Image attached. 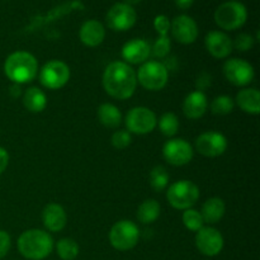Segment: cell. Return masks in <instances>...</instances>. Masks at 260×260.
<instances>
[{"mask_svg": "<svg viewBox=\"0 0 260 260\" xmlns=\"http://www.w3.org/2000/svg\"><path fill=\"white\" fill-rule=\"evenodd\" d=\"M200 198V188L190 180H179L173 183L167 192V200L177 210H188Z\"/></svg>", "mask_w": 260, "mask_h": 260, "instance_id": "5b68a950", "label": "cell"}, {"mask_svg": "<svg viewBox=\"0 0 260 260\" xmlns=\"http://www.w3.org/2000/svg\"><path fill=\"white\" fill-rule=\"evenodd\" d=\"M69 79H70V69L60 60L48 61L40 71L41 84L50 90L61 89L68 84Z\"/></svg>", "mask_w": 260, "mask_h": 260, "instance_id": "ba28073f", "label": "cell"}, {"mask_svg": "<svg viewBox=\"0 0 260 260\" xmlns=\"http://www.w3.org/2000/svg\"><path fill=\"white\" fill-rule=\"evenodd\" d=\"M103 86L112 98L119 101L131 98L137 86L136 73L128 63L113 61L104 70Z\"/></svg>", "mask_w": 260, "mask_h": 260, "instance_id": "6da1fadb", "label": "cell"}, {"mask_svg": "<svg viewBox=\"0 0 260 260\" xmlns=\"http://www.w3.org/2000/svg\"><path fill=\"white\" fill-rule=\"evenodd\" d=\"M10 245H12V241H10L9 234L4 230H0V259L7 255Z\"/></svg>", "mask_w": 260, "mask_h": 260, "instance_id": "e575fe53", "label": "cell"}, {"mask_svg": "<svg viewBox=\"0 0 260 260\" xmlns=\"http://www.w3.org/2000/svg\"><path fill=\"white\" fill-rule=\"evenodd\" d=\"M248 19L246 8L239 2H226L215 12V22L225 30L239 29Z\"/></svg>", "mask_w": 260, "mask_h": 260, "instance_id": "277c9868", "label": "cell"}, {"mask_svg": "<svg viewBox=\"0 0 260 260\" xmlns=\"http://www.w3.org/2000/svg\"><path fill=\"white\" fill-rule=\"evenodd\" d=\"M234 107H235V102L229 95L216 96L211 102V112L216 116H226L231 113L234 111Z\"/></svg>", "mask_w": 260, "mask_h": 260, "instance_id": "83f0119b", "label": "cell"}, {"mask_svg": "<svg viewBox=\"0 0 260 260\" xmlns=\"http://www.w3.org/2000/svg\"><path fill=\"white\" fill-rule=\"evenodd\" d=\"M79 37H80L81 42L88 47H96L104 41L106 29L98 20H86L79 30Z\"/></svg>", "mask_w": 260, "mask_h": 260, "instance_id": "ffe728a7", "label": "cell"}, {"mask_svg": "<svg viewBox=\"0 0 260 260\" xmlns=\"http://www.w3.org/2000/svg\"><path fill=\"white\" fill-rule=\"evenodd\" d=\"M137 20L136 10L134 7L124 3H117L108 10L106 22L112 30L124 32L135 25Z\"/></svg>", "mask_w": 260, "mask_h": 260, "instance_id": "30bf717a", "label": "cell"}, {"mask_svg": "<svg viewBox=\"0 0 260 260\" xmlns=\"http://www.w3.org/2000/svg\"><path fill=\"white\" fill-rule=\"evenodd\" d=\"M228 149V140L222 134L216 131L203 132L196 140V150L207 157H217Z\"/></svg>", "mask_w": 260, "mask_h": 260, "instance_id": "7c38bea8", "label": "cell"}, {"mask_svg": "<svg viewBox=\"0 0 260 260\" xmlns=\"http://www.w3.org/2000/svg\"><path fill=\"white\" fill-rule=\"evenodd\" d=\"M23 106L32 113H40L47 106L46 94L36 86L27 89L23 96Z\"/></svg>", "mask_w": 260, "mask_h": 260, "instance_id": "603a6c76", "label": "cell"}, {"mask_svg": "<svg viewBox=\"0 0 260 260\" xmlns=\"http://www.w3.org/2000/svg\"><path fill=\"white\" fill-rule=\"evenodd\" d=\"M223 75L234 85L245 86L253 81L255 71L248 61L241 58H230L223 63Z\"/></svg>", "mask_w": 260, "mask_h": 260, "instance_id": "8fae6325", "label": "cell"}, {"mask_svg": "<svg viewBox=\"0 0 260 260\" xmlns=\"http://www.w3.org/2000/svg\"><path fill=\"white\" fill-rule=\"evenodd\" d=\"M42 221L45 228L51 233H58L66 226V217L65 210L57 203H50L43 208L42 212Z\"/></svg>", "mask_w": 260, "mask_h": 260, "instance_id": "d6986e66", "label": "cell"}, {"mask_svg": "<svg viewBox=\"0 0 260 260\" xmlns=\"http://www.w3.org/2000/svg\"><path fill=\"white\" fill-rule=\"evenodd\" d=\"M160 205L155 200H146L139 206L137 210V220L141 223H152L159 218L160 216Z\"/></svg>", "mask_w": 260, "mask_h": 260, "instance_id": "d4e9b609", "label": "cell"}, {"mask_svg": "<svg viewBox=\"0 0 260 260\" xmlns=\"http://www.w3.org/2000/svg\"><path fill=\"white\" fill-rule=\"evenodd\" d=\"M205 45L210 55L215 58H226L233 52V41L226 33L211 30L205 38Z\"/></svg>", "mask_w": 260, "mask_h": 260, "instance_id": "2e32d148", "label": "cell"}, {"mask_svg": "<svg viewBox=\"0 0 260 260\" xmlns=\"http://www.w3.org/2000/svg\"><path fill=\"white\" fill-rule=\"evenodd\" d=\"M174 3L179 9L185 10V9H189V8L192 7L194 0H174Z\"/></svg>", "mask_w": 260, "mask_h": 260, "instance_id": "8d00e7d4", "label": "cell"}, {"mask_svg": "<svg viewBox=\"0 0 260 260\" xmlns=\"http://www.w3.org/2000/svg\"><path fill=\"white\" fill-rule=\"evenodd\" d=\"M53 249V240L50 234L43 230H27L18 239V250L29 260H43Z\"/></svg>", "mask_w": 260, "mask_h": 260, "instance_id": "3957f363", "label": "cell"}, {"mask_svg": "<svg viewBox=\"0 0 260 260\" xmlns=\"http://www.w3.org/2000/svg\"><path fill=\"white\" fill-rule=\"evenodd\" d=\"M37 58L25 51H17L8 56L4 63V73L14 84L30 83L37 76Z\"/></svg>", "mask_w": 260, "mask_h": 260, "instance_id": "7a4b0ae2", "label": "cell"}, {"mask_svg": "<svg viewBox=\"0 0 260 260\" xmlns=\"http://www.w3.org/2000/svg\"><path fill=\"white\" fill-rule=\"evenodd\" d=\"M196 246L206 256H216L223 248V236L215 228H202L196 235Z\"/></svg>", "mask_w": 260, "mask_h": 260, "instance_id": "5bb4252c", "label": "cell"}, {"mask_svg": "<svg viewBox=\"0 0 260 260\" xmlns=\"http://www.w3.org/2000/svg\"><path fill=\"white\" fill-rule=\"evenodd\" d=\"M58 256L62 260H74L79 255V245L74 239L65 238L58 240L56 246Z\"/></svg>", "mask_w": 260, "mask_h": 260, "instance_id": "4316f807", "label": "cell"}, {"mask_svg": "<svg viewBox=\"0 0 260 260\" xmlns=\"http://www.w3.org/2000/svg\"><path fill=\"white\" fill-rule=\"evenodd\" d=\"M141 0H124V4H128V5H135V4H139Z\"/></svg>", "mask_w": 260, "mask_h": 260, "instance_id": "f35d334b", "label": "cell"}, {"mask_svg": "<svg viewBox=\"0 0 260 260\" xmlns=\"http://www.w3.org/2000/svg\"><path fill=\"white\" fill-rule=\"evenodd\" d=\"M150 55H151L150 45L145 40H140V38L128 41L122 47V57L128 63H134V65L146 62Z\"/></svg>", "mask_w": 260, "mask_h": 260, "instance_id": "e0dca14e", "label": "cell"}, {"mask_svg": "<svg viewBox=\"0 0 260 260\" xmlns=\"http://www.w3.org/2000/svg\"><path fill=\"white\" fill-rule=\"evenodd\" d=\"M159 128L161 134L167 137H173L179 129V119L172 112H167L159 121Z\"/></svg>", "mask_w": 260, "mask_h": 260, "instance_id": "f1b7e54d", "label": "cell"}, {"mask_svg": "<svg viewBox=\"0 0 260 260\" xmlns=\"http://www.w3.org/2000/svg\"><path fill=\"white\" fill-rule=\"evenodd\" d=\"M132 141L131 134L128 131H124V129H119V131L114 132L113 136H112L111 142L113 145L114 149L123 150L126 149L127 146H129Z\"/></svg>", "mask_w": 260, "mask_h": 260, "instance_id": "1f68e13d", "label": "cell"}, {"mask_svg": "<svg viewBox=\"0 0 260 260\" xmlns=\"http://www.w3.org/2000/svg\"><path fill=\"white\" fill-rule=\"evenodd\" d=\"M208 107L207 96L202 90H196L188 94L183 102V112L189 119H198L206 113Z\"/></svg>", "mask_w": 260, "mask_h": 260, "instance_id": "ac0fdd59", "label": "cell"}, {"mask_svg": "<svg viewBox=\"0 0 260 260\" xmlns=\"http://www.w3.org/2000/svg\"><path fill=\"white\" fill-rule=\"evenodd\" d=\"M137 81L144 86L145 89L151 91L161 90L168 83L169 73L167 66L162 65L157 61H147L142 63L136 74Z\"/></svg>", "mask_w": 260, "mask_h": 260, "instance_id": "52a82bcc", "label": "cell"}, {"mask_svg": "<svg viewBox=\"0 0 260 260\" xmlns=\"http://www.w3.org/2000/svg\"><path fill=\"white\" fill-rule=\"evenodd\" d=\"M154 27L160 36H167L170 29V22L165 15H157L154 20Z\"/></svg>", "mask_w": 260, "mask_h": 260, "instance_id": "836d02e7", "label": "cell"}, {"mask_svg": "<svg viewBox=\"0 0 260 260\" xmlns=\"http://www.w3.org/2000/svg\"><path fill=\"white\" fill-rule=\"evenodd\" d=\"M10 95L13 96V98H18V96L20 95V93H22V89H20V85L19 84H14V85L10 86Z\"/></svg>", "mask_w": 260, "mask_h": 260, "instance_id": "74e56055", "label": "cell"}, {"mask_svg": "<svg viewBox=\"0 0 260 260\" xmlns=\"http://www.w3.org/2000/svg\"><path fill=\"white\" fill-rule=\"evenodd\" d=\"M226 211L225 202L221 198L213 197L206 201L202 206V211H201V216L203 218V222H207L213 225L217 223L221 218L223 217Z\"/></svg>", "mask_w": 260, "mask_h": 260, "instance_id": "7402d4cb", "label": "cell"}, {"mask_svg": "<svg viewBox=\"0 0 260 260\" xmlns=\"http://www.w3.org/2000/svg\"><path fill=\"white\" fill-rule=\"evenodd\" d=\"M149 182L155 192H162V190L168 187V183H169V174H168V170L165 169L164 167H161V165L155 167L154 169L150 172Z\"/></svg>", "mask_w": 260, "mask_h": 260, "instance_id": "484cf974", "label": "cell"}, {"mask_svg": "<svg viewBox=\"0 0 260 260\" xmlns=\"http://www.w3.org/2000/svg\"><path fill=\"white\" fill-rule=\"evenodd\" d=\"M183 223H184L185 228L190 231H200L203 228V218L201 216V212L198 211L192 210V208H188L183 213Z\"/></svg>", "mask_w": 260, "mask_h": 260, "instance_id": "f546056e", "label": "cell"}, {"mask_svg": "<svg viewBox=\"0 0 260 260\" xmlns=\"http://www.w3.org/2000/svg\"><path fill=\"white\" fill-rule=\"evenodd\" d=\"M140 239V230L132 221L122 220L114 223L109 233V241L116 250L127 251L137 245Z\"/></svg>", "mask_w": 260, "mask_h": 260, "instance_id": "8992f818", "label": "cell"}, {"mask_svg": "<svg viewBox=\"0 0 260 260\" xmlns=\"http://www.w3.org/2000/svg\"><path fill=\"white\" fill-rule=\"evenodd\" d=\"M236 104L245 113L259 114L260 113V93L256 89H243L236 95Z\"/></svg>", "mask_w": 260, "mask_h": 260, "instance_id": "44dd1931", "label": "cell"}, {"mask_svg": "<svg viewBox=\"0 0 260 260\" xmlns=\"http://www.w3.org/2000/svg\"><path fill=\"white\" fill-rule=\"evenodd\" d=\"M254 46V38L251 37L248 33H241L236 37L235 42H233V47H235L236 50L241 51V52H245L249 51Z\"/></svg>", "mask_w": 260, "mask_h": 260, "instance_id": "d6a6232c", "label": "cell"}, {"mask_svg": "<svg viewBox=\"0 0 260 260\" xmlns=\"http://www.w3.org/2000/svg\"><path fill=\"white\" fill-rule=\"evenodd\" d=\"M170 46H172V43H170V40L168 38V36H160L154 43V47L151 50L152 55L159 58L165 57L169 53Z\"/></svg>", "mask_w": 260, "mask_h": 260, "instance_id": "4dcf8cb0", "label": "cell"}, {"mask_svg": "<svg viewBox=\"0 0 260 260\" xmlns=\"http://www.w3.org/2000/svg\"><path fill=\"white\" fill-rule=\"evenodd\" d=\"M173 37L183 45H190L198 37V27L194 19L188 15H178L170 23Z\"/></svg>", "mask_w": 260, "mask_h": 260, "instance_id": "9a60e30c", "label": "cell"}, {"mask_svg": "<svg viewBox=\"0 0 260 260\" xmlns=\"http://www.w3.org/2000/svg\"><path fill=\"white\" fill-rule=\"evenodd\" d=\"M162 156L170 165L183 167L193 159V149L185 140L173 139L162 147Z\"/></svg>", "mask_w": 260, "mask_h": 260, "instance_id": "4fadbf2b", "label": "cell"}, {"mask_svg": "<svg viewBox=\"0 0 260 260\" xmlns=\"http://www.w3.org/2000/svg\"><path fill=\"white\" fill-rule=\"evenodd\" d=\"M8 164H9V154L4 147L0 146V175L5 172Z\"/></svg>", "mask_w": 260, "mask_h": 260, "instance_id": "d590c367", "label": "cell"}, {"mask_svg": "<svg viewBox=\"0 0 260 260\" xmlns=\"http://www.w3.org/2000/svg\"><path fill=\"white\" fill-rule=\"evenodd\" d=\"M157 124L156 116L146 107H135L126 116V127L129 134L146 135L155 129Z\"/></svg>", "mask_w": 260, "mask_h": 260, "instance_id": "9c48e42d", "label": "cell"}, {"mask_svg": "<svg viewBox=\"0 0 260 260\" xmlns=\"http://www.w3.org/2000/svg\"><path fill=\"white\" fill-rule=\"evenodd\" d=\"M98 119L103 126L108 128H116L121 124L122 114L116 106L111 103H103L98 107Z\"/></svg>", "mask_w": 260, "mask_h": 260, "instance_id": "cb8c5ba5", "label": "cell"}]
</instances>
